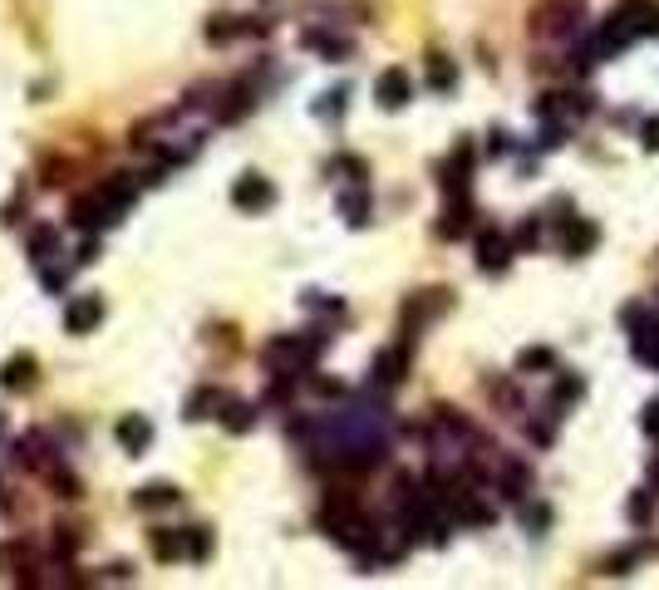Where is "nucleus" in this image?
I'll return each mask as SVG.
<instances>
[{
	"instance_id": "1",
	"label": "nucleus",
	"mask_w": 659,
	"mask_h": 590,
	"mask_svg": "<svg viewBox=\"0 0 659 590\" xmlns=\"http://www.w3.org/2000/svg\"><path fill=\"white\" fill-rule=\"evenodd\" d=\"M610 25L635 45L640 35H659V5L655 0H620L615 15H610Z\"/></svg>"
},
{
	"instance_id": "2",
	"label": "nucleus",
	"mask_w": 659,
	"mask_h": 590,
	"mask_svg": "<svg viewBox=\"0 0 659 590\" xmlns=\"http://www.w3.org/2000/svg\"><path fill=\"white\" fill-rule=\"evenodd\" d=\"M576 15H581L576 0H541L537 10H532V30L537 35H571L576 30Z\"/></svg>"
},
{
	"instance_id": "3",
	"label": "nucleus",
	"mask_w": 659,
	"mask_h": 590,
	"mask_svg": "<svg viewBox=\"0 0 659 590\" xmlns=\"http://www.w3.org/2000/svg\"><path fill=\"white\" fill-rule=\"evenodd\" d=\"M374 99H379V109H404L409 99H414V79H409V69L404 64H389L379 79H374Z\"/></svg>"
},
{
	"instance_id": "4",
	"label": "nucleus",
	"mask_w": 659,
	"mask_h": 590,
	"mask_svg": "<svg viewBox=\"0 0 659 590\" xmlns=\"http://www.w3.org/2000/svg\"><path fill=\"white\" fill-rule=\"evenodd\" d=\"M448 305H453V291H443V286H433V291H414L409 300H404V325L419 330V325H428L433 315H443Z\"/></svg>"
},
{
	"instance_id": "5",
	"label": "nucleus",
	"mask_w": 659,
	"mask_h": 590,
	"mask_svg": "<svg viewBox=\"0 0 659 590\" xmlns=\"http://www.w3.org/2000/svg\"><path fill=\"white\" fill-rule=\"evenodd\" d=\"M600 241V227L591 217H561V256H591Z\"/></svg>"
},
{
	"instance_id": "6",
	"label": "nucleus",
	"mask_w": 659,
	"mask_h": 590,
	"mask_svg": "<svg viewBox=\"0 0 659 590\" xmlns=\"http://www.w3.org/2000/svg\"><path fill=\"white\" fill-rule=\"evenodd\" d=\"M507 266H512V241L497 232V227H487L478 236V271L482 276H502Z\"/></svg>"
},
{
	"instance_id": "7",
	"label": "nucleus",
	"mask_w": 659,
	"mask_h": 590,
	"mask_svg": "<svg viewBox=\"0 0 659 590\" xmlns=\"http://www.w3.org/2000/svg\"><path fill=\"white\" fill-rule=\"evenodd\" d=\"M438 182H443L448 197H463V192H468V182H473V143H458V148H453V158L443 163Z\"/></svg>"
},
{
	"instance_id": "8",
	"label": "nucleus",
	"mask_w": 659,
	"mask_h": 590,
	"mask_svg": "<svg viewBox=\"0 0 659 590\" xmlns=\"http://www.w3.org/2000/svg\"><path fill=\"white\" fill-rule=\"evenodd\" d=\"M232 202H237L241 212H266V207L276 202V187H271L261 173H246V177H237V187H232Z\"/></svg>"
},
{
	"instance_id": "9",
	"label": "nucleus",
	"mask_w": 659,
	"mask_h": 590,
	"mask_svg": "<svg viewBox=\"0 0 659 590\" xmlns=\"http://www.w3.org/2000/svg\"><path fill=\"white\" fill-rule=\"evenodd\" d=\"M99 320H104V300L99 295H79L64 310V330L69 335H89V330H99Z\"/></svg>"
},
{
	"instance_id": "10",
	"label": "nucleus",
	"mask_w": 659,
	"mask_h": 590,
	"mask_svg": "<svg viewBox=\"0 0 659 590\" xmlns=\"http://www.w3.org/2000/svg\"><path fill=\"white\" fill-rule=\"evenodd\" d=\"M404 374H409V345H394V350H384L374 359V384H379V389L404 384Z\"/></svg>"
},
{
	"instance_id": "11",
	"label": "nucleus",
	"mask_w": 659,
	"mask_h": 590,
	"mask_svg": "<svg viewBox=\"0 0 659 590\" xmlns=\"http://www.w3.org/2000/svg\"><path fill=\"white\" fill-rule=\"evenodd\" d=\"M114 438L138 458V453H148V443H153V423H148L143 413H123L119 428H114Z\"/></svg>"
},
{
	"instance_id": "12",
	"label": "nucleus",
	"mask_w": 659,
	"mask_h": 590,
	"mask_svg": "<svg viewBox=\"0 0 659 590\" xmlns=\"http://www.w3.org/2000/svg\"><path fill=\"white\" fill-rule=\"evenodd\" d=\"M35 374H40V364H35L30 354H10V359L0 364V389L20 394V389H30V384H35Z\"/></svg>"
},
{
	"instance_id": "13",
	"label": "nucleus",
	"mask_w": 659,
	"mask_h": 590,
	"mask_svg": "<svg viewBox=\"0 0 659 590\" xmlns=\"http://www.w3.org/2000/svg\"><path fill=\"white\" fill-rule=\"evenodd\" d=\"M468 227H473V202H468V192H463V197H448L443 222H438V236L458 241V236H468Z\"/></svg>"
},
{
	"instance_id": "14",
	"label": "nucleus",
	"mask_w": 659,
	"mask_h": 590,
	"mask_svg": "<svg viewBox=\"0 0 659 590\" xmlns=\"http://www.w3.org/2000/svg\"><path fill=\"white\" fill-rule=\"evenodd\" d=\"M532 468L522 463V458H512L507 468H502V477H497V487H502V497H512V502H527L532 497Z\"/></svg>"
},
{
	"instance_id": "15",
	"label": "nucleus",
	"mask_w": 659,
	"mask_h": 590,
	"mask_svg": "<svg viewBox=\"0 0 659 590\" xmlns=\"http://www.w3.org/2000/svg\"><path fill=\"white\" fill-rule=\"evenodd\" d=\"M178 502V487L173 482H148V487H138V497H133V507H143V512H163V507H173Z\"/></svg>"
},
{
	"instance_id": "16",
	"label": "nucleus",
	"mask_w": 659,
	"mask_h": 590,
	"mask_svg": "<svg viewBox=\"0 0 659 590\" xmlns=\"http://www.w3.org/2000/svg\"><path fill=\"white\" fill-rule=\"evenodd\" d=\"M305 50H320L325 59H350V55H355V45H350V40L325 35V30H305Z\"/></svg>"
},
{
	"instance_id": "17",
	"label": "nucleus",
	"mask_w": 659,
	"mask_h": 590,
	"mask_svg": "<svg viewBox=\"0 0 659 590\" xmlns=\"http://www.w3.org/2000/svg\"><path fill=\"white\" fill-rule=\"evenodd\" d=\"M581 399H586V379L566 374V379H556V389H551V413L561 418V409H571V404H581Z\"/></svg>"
},
{
	"instance_id": "18",
	"label": "nucleus",
	"mask_w": 659,
	"mask_h": 590,
	"mask_svg": "<svg viewBox=\"0 0 659 590\" xmlns=\"http://www.w3.org/2000/svg\"><path fill=\"white\" fill-rule=\"evenodd\" d=\"M635 359L650 364V369H659V320H645V325L635 330Z\"/></svg>"
},
{
	"instance_id": "19",
	"label": "nucleus",
	"mask_w": 659,
	"mask_h": 590,
	"mask_svg": "<svg viewBox=\"0 0 659 590\" xmlns=\"http://www.w3.org/2000/svg\"><path fill=\"white\" fill-rule=\"evenodd\" d=\"M217 418H222V428H227V433H246V428L256 423V409H251V404H241V399H222V413H217Z\"/></svg>"
},
{
	"instance_id": "20",
	"label": "nucleus",
	"mask_w": 659,
	"mask_h": 590,
	"mask_svg": "<svg viewBox=\"0 0 659 590\" xmlns=\"http://www.w3.org/2000/svg\"><path fill=\"white\" fill-rule=\"evenodd\" d=\"M20 463H25V468H50V463H55V458H50V438L25 433V443H20Z\"/></svg>"
},
{
	"instance_id": "21",
	"label": "nucleus",
	"mask_w": 659,
	"mask_h": 590,
	"mask_svg": "<svg viewBox=\"0 0 659 590\" xmlns=\"http://www.w3.org/2000/svg\"><path fill=\"white\" fill-rule=\"evenodd\" d=\"M148 546H153V556H158V561H182V531L158 527L153 536H148Z\"/></svg>"
},
{
	"instance_id": "22",
	"label": "nucleus",
	"mask_w": 659,
	"mask_h": 590,
	"mask_svg": "<svg viewBox=\"0 0 659 590\" xmlns=\"http://www.w3.org/2000/svg\"><path fill=\"white\" fill-rule=\"evenodd\" d=\"M246 109H251V84H232V89H227V104L217 109V118H222V123H237Z\"/></svg>"
},
{
	"instance_id": "23",
	"label": "nucleus",
	"mask_w": 659,
	"mask_h": 590,
	"mask_svg": "<svg viewBox=\"0 0 659 590\" xmlns=\"http://www.w3.org/2000/svg\"><path fill=\"white\" fill-rule=\"evenodd\" d=\"M340 217H345L350 227H364V222H369V192H364V187L340 197Z\"/></svg>"
},
{
	"instance_id": "24",
	"label": "nucleus",
	"mask_w": 659,
	"mask_h": 590,
	"mask_svg": "<svg viewBox=\"0 0 659 590\" xmlns=\"http://www.w3.org/2000/svg\"><path fill=\"white\" fill-rule=\"evenodd\" d=\"M428 84H433L438 94H443V89H453V84H458V64H453V59H443V55H433V59H428Z\"/></svg>"
},
{
	"instance_id": "25",
	"label": "nucleus",
	"mask_w": 659,
	"mask_h": 590,
	"mask_svg": "<svg viewBox=\"0 0 659 590\" xmlns=\"http://www.w3.org/2000/svg\"><path fill=\"white\" fill-rule=\"evenodd\" d=\"M182 556L207 561V556H212V536H207L202 527H182Z\"/></svg>"
},
{
	"instance_id": "26",
	"label": "nucleus",
	"mask_w": 659,
	"mask_h": 590,
	"mask_svg": "<svg viewBox=\"0 0 659 590\" xmlns=\"http://www.w3.org/2000/svg\"><path fill=\"white\" fill-rule=\"evenodd\" d=\"M55 246H60L55 227H35V232H30V256H35V266H45V261L55 256Z\"/></svg>"
},
{
	"instance_id": "27",
	"label": "nucleus",
	"mask_w": 659,
	"mask_h": 590,
	"mask_svg": "<svg viewBox=\"0 0 659 590\" xmlns=\"http://www.w3.org/2000/svg\"><path fill=\"white\" fill-rule=\"evenodd\" d=\"M222 389H197L192 399H187V418H212V409H222Z\"/></svg>"
},
{
	"instance_id": "28",
	"label": "nucleus",
	"mask_w": 659,
	"mask_h": 590,
	"mask_svg": "<svg viewBox=\"0 0 659 590\" xmlns=\"http://www.w3.org/2000/svg\"><path fill=\"white\" fill-rule=\"evenodd\" d=\"M517 369L527 374V369H556V354L546 350V345H532V350L517 354Z\"/></svg>"
},
{
	"instance_id": "29",
	"label": "nucleus",
	"mask_w": 659,
	"mask_h": 590,
	"mask_svg": "<svg viewBox=\"0 0 659 590\" xmlns=\"http://www.w3.org/2000/svg\"><path fill=\"white\" fill-rule=\"evenodd\" d=\"M532 246H541V217H527L512 236V251H532Z\"/></svg>"
},
{
	"instance_id": "30",
	"label": "nucleus",
	"mask_w": 659,
	"mask_h": 590,
	"mask_svg": "<svg viewBox=\"0 0 659 590\" xmlns=\"http://www.w3.org/2000/svg\"><path fill=\"white\" fill-rule=\"evenodd\" d=\"M522 527H532L541 536V531L551 527V512H546L541 502H532V497H527V507H522Z\"/></svg>"
},
{
	"instance_id": "31",
	"label": "nucleus",
	"mask_w": 659,
	"mask_h": 590,
	"mask_svg": "<svg viewBox=\"0 0 659 590\" xmlns=\"http://www.w3.org/2000/svg\"><path fill=\"white\" fill-rule=\"evenodd\" d=\"M650 517H655V497H650V492H640V497H630V522H635V527H645Z\"/></svg>"
},
{
	"instance_id": "32",
	"label": "nucleus",
	"mask_w": 659,
	"mask_h": 590,
	"mask_svg": "<svg viewBox=\"0 0 659 590\" xmlns=\"http://www.w3.org/2000/svg\"><path fill=\"white\" fill-rule=\"evenodd\" d=\"M232 35H241V25L232 20V15H217V20L207 25V40H217V45H222V40H232Z\"/></svg>"
},
{
	"instance_id": "33",
	"label": "nucleus",
	"mask_w": 659,
	"mask_h": 590,
	"mask_svg": "<svg viewBox=\"0 0 659 590\" xmlns=\"http://www.w3.org/2000/svg\"><path fill=\"white\" fill-rule=\"evenodd\" d=\"M640 148H645V153H659V114H650L640 123Z\"/></svg>"
},
{
	"instance_id": "34",
	"label": "nucleus",
	"mask_w": 659,
	"mask_h": 590,
	"mask_svg": "<svg viewBox=\"0 0 659 590\" xmlns=\"http://www.w3.org/2000/svg\"><path fill=\"white\" fill-rule=\"evenodd\" d=\"M635 561H640V551H620V556H610V566H605V571H610V576H630V566H635Z\"/></svg>"
},
{
	"instance_id": "35",
	"label": "nucleus",
	"mask_w": 659,
	"mask_h": 590,
	"mask_svg": "<svg viewBox=\"0 0 659 590\" xmlns=\"http://www.w3.org/2000/svg\"><path fill=\"white\" fill-rule=\"evenodd\" d=\"M335 168H340V173H350V177H355V182H364V173H369V168H364L360 158H335Z\"/></svg>"
},
{
	"instance_id": "36",
	"label": "nucleus",
	"mask_w": 659,
	"mask_h": 590,
	"mask_svg": "<svg viewBox=\"0 0 659 590\" xmlns=\"http://www.w3.org/2000/svg\"><path fill=\"white\" fill-rule=\"evenodd\" d=\"M640 423H645V433H650V438H659V399L645 413H640Z\"/></svg>"
},
{
	"instance_id": "37",
	"label": "nucleus",
	"mask_w": 659,
	"mask_h": 590,
	"mask_svg": "<svg viewBox=\"0 0 659 590\" xmlns=\"http://www.w3.org/2000/svg\"><path fill=\"white\" fill-rule=\"evenodd\" d=\"M55 487H60V497H79V482H74V477H55Z\"/></svg>"
},
{
	"instance_id": "38",
	"label": "nucleus",
	"mask_w": 659,
	"mask_h": 590,
	"mask_svg": "<svg viewBox=\"0 0 659 590\" xmlns=\"http://www.w3.org/2000/svg\"><path fill=\"white\" fill-rule=\"evenodd\" d=\"M0 428H5V423H0Z\"/></svg>"
}]
</instances>
